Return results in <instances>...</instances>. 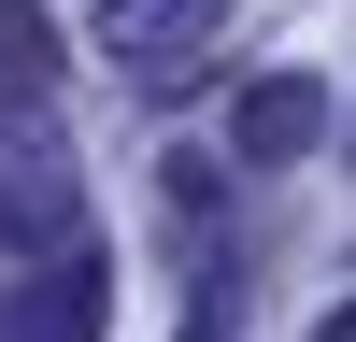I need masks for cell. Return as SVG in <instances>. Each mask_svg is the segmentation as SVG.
Masks as SVG:
<instances>
[{"instance_id":"5b68a950","label":"cell","mask_w":356,"mask_h":342,"mask_svg":"<svg viewBox=\"0 0 356 342\" xmlns=\"http://www.w3.org/2000/svg\"><path fill=\"white\" fill-rule=\"evenodd\" d=\"M57 86V28H43V0H0V114H29Z\"/></svg>"},{"instance_id":"8992f818","label":"cell","mask_w":356,"mask_h":342,"mask_svg":"<svg viewBox=\"0 0 356 342\" xmlns=\"http://www.w3.org/2000/svg\"><path fill=\"white\" fill-rule=\"evenodd\" d=\"M314 342H356V300H342V314H328V328H314Z\"/></svg>"},{"instance_id":"277c9868","label":"cell","mask_w":356,"mask_h":342,"mask_svg":"<svg viewBox=\"0 0 356 342\" xmlns=\"http://www.w3.org/2000/svg\"><path fill=\"white\" fill-rule=\"evenodd\" d=\"M228 142H243V171H285V157H314V142H328V86H300V72L243 86V100H228Z\"/></svg>"},{"instance_id":"6da1fadb","label":"cell","mask_w":356,"mask_h":342,"mask_svg":"<svg viewBox=\"0 0 356 342\" xmlns=\"http://www.w3.org/2000/svg\"><path fill=\"white\" fill-rule=\"evenodd\" d=\"M72 228H86V171H72V142H57V114L29 100V114H0V256H72Z\"/></svg>"},{"instance_id":"7a4b0ae2","label":"cell","mask_w":356,"mask_h":342,"mask_svg":"<svg viewBox=\"0 0 356 342\" xmlns=\"http://www.w3.org/2000/svg\"><path fill=\"white\" fill-rule=\"evenodd\" d=\"M214 28H228V0H100V57L129 86H200Z\"/></svg>"},{"instance_id":"3957f363","label":"cell","mask_w":356,"mask_h":342,"mask_svg":"<svg viewBox=\"0 0 356 342\" xmlns=\"http://www.w3.org/2000/svg\"><path fill=\"white\" fill-rule=\"evenodd\" d=\"M114 328V271H100V256H43V271H29V285H0V342H100Z\"/></svg>"}]
</instances>
